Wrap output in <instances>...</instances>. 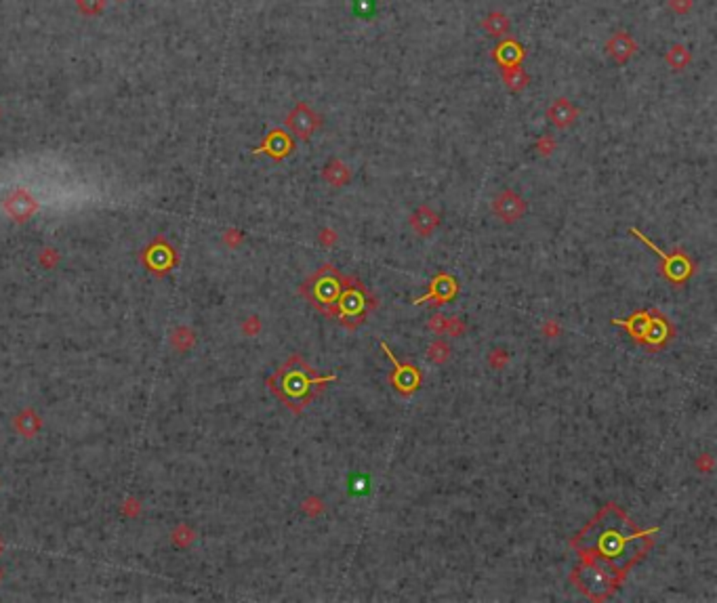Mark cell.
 I'll return each instance as SVG.
<instances>
[{"mask_svg":"<svg viewBox=\"0 0 717 603\" xmlns=\"http://www.w3.org/2000/svg\"><path fill=\"white\" fill-rule=\"evenodd\" d=\"M288 124H290V128L299 134V137H309V132L313 130V126H315V118L305 109V107H299L290 118H288Z\"/></svg>","mask_w":717,"mask_h":603,"instance_id":"cell-12","label":"cell"},{"mask_svg":"<svg viewBox=\"0 0 717 603\" xmlns=\"http://www.w3.org/2000/svg\"><path fill=\"white\" fill-rule=\"evenodd\" d=\"M376 307L374 296L368 292V288L349 277V284L345 286L336 307H334V319H339L345 328H355L362 321H366L368 313Z\"/></svg>","mask_w":717,"mask_h":603,"instance_id":"cell-4","label":"cell"},{"mask_svg":"<svg viewBox=\"0 0 717 603\" xmlns=\"http://www.w3.org/2000/svg\"><path fill=\"white\" fill-rule=\"evenodd\" d=\"M435 223H437V219H435V214L429 212V210H421L416 216H412V227H414L421 235H427V233L435 227Z\"/></svg>","mask_w":717,"mask_h":603,"instance_id":"cell-13","label":"cell"},{"mask_svg":"<svg viewBox=\"0 0 717 603\" xmlns=\"http://www.w3.org/2000/svg\"><path fill=\"white\" fill-rule=\"evenodd\" d=\"M494 210L503 221H515L524 212V202L515 193H503L500 197H496Z\"/></svg>","mask_w":717,"mask_h":603,"instance_id":"cell-10","label":"cell"},{"mask_svg":"<svg viewBox=\"0 0 717 603\" xmlns=\"http://www.w3.org/2000/svg\"><path fill=\"white\" fill-rule=\"evenodd\" d=\"M355 11L360 17H370L374 13V0H355Z\"/></svg>","mask_w":717,"mask_h":603,"instance_id":"cell-16","label":"cell"},{"mask_svg":"<svg viewBox=\"0 0 717 603\" xmlns=\"http://www.w3.org/2000/svg\"><path fill=\"white\" fill-rule=\"evenodd\" d=\"M381 349L387 353V357H389L391 363H393V374H391V384H393V389H395L397 393H402V395H412V393L418 389V384H421V372H418V368L412 366V363H402V361L395 357V353H391V349L387 347V342H381Z\"/></svg>","mask_w":717,"mask_h":603,"instance_id":"cell-6","label":"cell"},{"mask_svg":"<svg viewBox=\"0 0 717 603\" xmlns=\"http://www.w3.org/2000/svg\"><path fill=\"white\" fill-rule=\"evenodd\" d=\"M654 532L656 527L637 532L622 511L610 504L574 538V546L589 571L618 586L624 569L641 557Z\"/></svg>","mask_w":717,"mask_h":603,"instance_id":"cell-1","label":"cell"},{"mask_svg":"<svg viewBox=\"0 0 717 603\" xmlns=\"http://www.w3.org/2000/svg\"><path fill=\"white\" fill-rule=\"evenodd\" d=\"M631 233L633 235H637L648 248H652L658 256H660V269H662V275L673 284V286H679V284H683L690 275H692V271H694V265H692V261L685 256V252L683 250H675V252H662L660 248H656V244L654 242H650L643 233H639L637 229H631Z\"/></svg>","mask_w":717,"mask_h":603,"instance_id":"cell-5","label":"cell"},{"mask_svg":"<svg viewBox=\"0 0 717 603\" xmlns=\"http://www.w3.org/2000/svg\"><path fill=\"white\" fill-rule=\"evenodd\" d=\"M673 338V326L669 324V319L664 315H660L656 309H652V317H650V326L646 330V336L641 340V345L650 347V349H660L662 345H667Z\"/></svg>","mask_w":717,"mask_h":603,"instance_id":"cell-8","label":"cell"},{"mask_svg":"<svg viewBox=\"0 0 717 603\" xmlns=\"http://www.w3.org/2000/svg\"><path fill=\"white\" fill-rule=\"evenodd\" d=\"M347 176H349V172H347L341 164H332V166H328V170H326V179H328L330 183H334V185H341Z\"/></svg>","mask_w":717,"mask_h":603,"instance_id":"cell-15","label":"cell"},{"mask_svg":"<svg viewBox=\"0 0 717 603\" xmlns=\"http://www.w3.org/2000/svg\"><path fill=\"white\" fill-rule=\"evenodd\" d=\"M650 317H652V309L650 311H635L633 315H629L624 319H616L614 317L612 324L614 326H622L635 342H641L643 336H646V330L650 326Z\"/></svg>","mask_w":717,"mask_h":603,"instance_id":"cell-9","label":"cell"},{"mask_svg":"<svg viewBox=\"0 0 717 603\" xmlns=\"http://www.w3.org/2000/svg\"><path fill=\"white\" fill-rule=\"evenodd\" d=\"M456 292H458L456 279L452 275H448V273H437L431 279V284H429V292L425 296H421V298H414L412 303L414 305H423V303L431 300L435 307H439V305H446L448 300H452L456 296Z\"/></svg>","mask_w":717,"mask_h":603,"instance_id":"cell-7","label":"cell"},{"mask_svg":"<svg viewBox=\"0 0 717 603\" xmlns=\"http://www.w3.org/2000/svg\"><path fill=\"white\" fill-rule=\"evenodd\" d=\"M427 328L437 332V334H450V336H458L465 330V324H460L458 317H446L442 313H435L429 317Z\"/></svg>","mask_w":717,"mask_h":603,"instance_id":"cell-11","label":"cell"},{"mask_svg":"<svg viewBox=\"0 0 717 603\" xmlns=\"http://www.w3.org/2000/svg\"><path fill=\"white\" fill-rule=\"evenodd\" d=\"M332 380H336L334 374L317 376L299 355H292L271 374L267 384L273 395L284 401V406H288L292 412H301L322 391V387Z\"/></svg>","mask_w":717,"mask_h":603,"instance_id":"cell-2","label":"cell"},{"mask_svg":"<svg viewBox=\"0 0 717 603\" xmlns=\"http://www.w3.org/2000/svg\"><path fill=\"white\" fill-rule=\"evenodd\" d=\"M505 359H507V357H505V351H494V355H492V366H494L496 361H498V366H500V363H505Z\"/></svg>","mask_w":717,"mask_h":603,"instance_id":"cell-17","label":"cell"},{"mask_svg":"<svg viewBox=\"0 0 717 603\" xmlns=\"http://www.w3.org/2000/svg\"><path fill=\"white\" fill-rule=\"evenodd\" d=\"M545 334H557V328H555L553 321H549V324L545 326Z\"/></svg>","mask_w":717,"mask_h":603,"instance_id":"cell-18","label":"cell"},{"mask_svg":"<svg viewBox=\"0 0 717 603\" xmlns=\"http://www.w3.org/2000/svg\"><path fill=\"white\" fill-rule=\"evenodd\" d=\"M349 284V277H345L343 273H339V269L334 265H322L315 273H311L303 286H301V294L326 317L334 315V307L345 290V286Z\"/></svg>","mask_w":717,"mask_h":603,"instance_id":"cell-3","label":"cell"},{"mask_svg":"<svg viewBox=\"0 0 717 603\" xmlns=\"http://www.w3.org/2000/svg\"><path fill=\"white\" fill-rule=\"evenodd\" d=\"M427 357H429L431 361H435V363H444V361L450 357V347H448L446 342H442V340H435V342L429 345Z\"/></svg>","mask_w":717,"mask_h":603,"instance_id":"cell-14","label":"cell"},{"mask_svg":"<svg viewBox=\"0 0 717 603\" xmlns=\"http://www.w3.org/2000/svg\"><path fill=\"white\" fill-rule=\"evenodd\" d=\"M698 466H704V469L709 471V466H711V458H709V456H704L702 460H698ZM706 471H704V473H706Z\"/></svg>","mask_w":717,"mask_h":603,"instance_id":"cell-19","label":"cell"}]
</instances>
